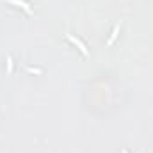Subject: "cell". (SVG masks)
<instances>
[{
	"label": "cell",
	"mask_w": 153,
	"mask_h": 153,
	"mask_svg": "<svg viewBox=\"0 0 153 153\" xmlns=\"http://www.w3.org/2000/svg\"><path fill=\"white\" fill-rule=\"evenodd\" d=\"M119 27H121V23H117L114 27V30H112V34H111V38L107 39V45H112L114 43V39L117 38V34H119Z\"/></svg>",
	"instance_id": "obj_3"
},
{
	"label": "cell",
	"mask_w": 153,
	"mask_h": 153,
	"mask_svg": "<svg viewBox=\"0 0 153 153\" xmlns=\"http://www.w3.org/2000/svg\"><path fill=\"white\" fill-rule=\"evenodd\" d=\"M123 153H128V152H126V150H123Z\"/></svg>",
	"instance_id": "obj_6"
},
{
	"label": "cell",
	"mask_w": 153,
	"mask_h": 153,
	"mask_svg": "<svg viewBox=\"0 0 153 153\" xmlns=\"http://www.w3.org/2000/svg\"><path fill=\"white\" fill-rule=\"evenodd\" d=\"M7 71H9V73L13 71V59H11V57H7Z\"/></svg>",
	"instance_id": "obj_4"
},
{
	"label": "cell",
	"mask_w": 153,
	"mask_h": 153,
	"mask_svg": "<svg viewBox=\"0 0 153 153\" xmlns=\"http://www.w3.org/2000/svg\"><path fill=\"white\" fill-rule=\"evenodd\" d=\"M9 4H13V5H18V7H22V9H25L29 14H32V9H30V5L25 2V0H7Z\"/></svg>",
	"instance_id": "obj_2"
},
{
	"label": "cell",
	"mask_w": 153,
	"mask_h": 153,
	"mask_svg": "<svg viewBox=\"0 0 153 153\" xmlns=\"http://www.w3.org/2000/svg\"><path fill=\"white\" fill-rule=\"evenodd\" d=\"M29 71H30V73H38V75L41 73V70H34V68H29Z\"/></svg>",
	"instance_id": "obj_5"
},
{
	"label": "cell",
	"mask_w": 153,
	"mask_h": 153,
	"mask_svg": "<svg viewBox=\"0 0 153 153\" xmlns=\"http://www.w3.org/2000/svg\"><path fill=\"white\" fill-rule=\"evenodd\" d=\"M68 39H70V41L75 45V46L78 48V50H80V52H82V53H84V55H85V57L89 55V50H87V46H85V45H84V43H82V41H80L78 38H75L73 34H68Z\"/></svg>",
	"instance_id": "obj_1"
}]
</instances>
